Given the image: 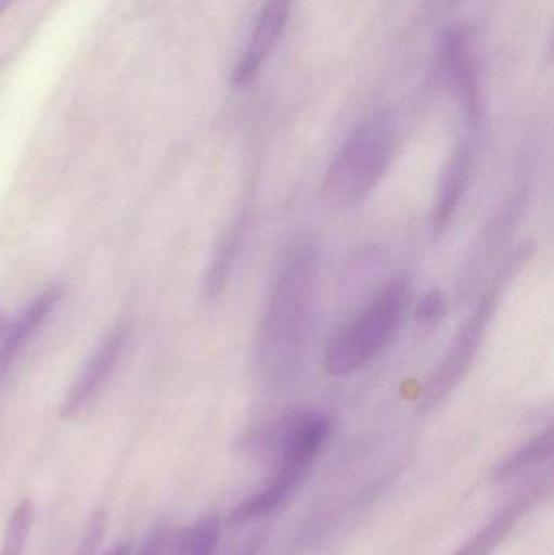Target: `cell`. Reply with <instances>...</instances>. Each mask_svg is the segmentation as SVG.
I'll return each instance as SVG.
<instances>
[{
  "label": "cell",
  "instance_id": "obj_1",
  "mask_svg": "<svg viewBox=\"0 0 554 555\" xmlns=\"http://www.w3.org/2000/svg\"><path fill=\"white\" fill-rule=\"evenodd\" d=\"M318 284V250L296 247L280 269L257 332V369L273 384L292 380L305 361Z\"/></svg>",
  "mask_w": 554,
  "mask_h": 555
},
{
  "label": "cell",
  "instance_id": "obj_2",
  "mask_svg": "<svg viewBox=\"0 0 554 555\" xmlns=\"http://www.w3.org/2000/svg\"><path fill=\"white\" fill-rule=\"evenodd\" d=\"M409 302L410 281L405 276L387 283L332 336L325 349V371L334 377H345L368 367L396 336Z\"/></svg>",
  "mask_w": 554,
  "mask_h": 555
},
{
  "label": "cell",
  "instance_id": "obj_3",
  "mask_svg": "<svg viewBox=\"0 0 554 555\" xmlns=\"http://www.w3.org/2000/svg\"><path fill=\"white\" fill-rule=\"evenodd\" d=\"M396 152L394 130L386 117L361 124L342 146L325 172L322 198L334 210H348L364 201L383 181Z\"/></svg>",
  "mask_w": 554,
  "mask_h": 555
},
{
  "label": "cell",
  "instance_id": "obj_4",
  "mask_svg": "<svg viewBox=\"0 0 554 555\" xmlns=\"http://www.w3.org/2000/svg\"><path fill=\"white\" fill-rule=\"evenodd\" d=\"M500 291L501 286L498 284L488 291L487 296L481 299L480 306L461 326L458 335L449 345L448 351L442 356L441 362L429 375L422 391V408L425 410L446 400L459 387L462 378L474 364L475 358L484 345L485 336H487L488 325L497 310Z\"/></svg>",
  "mask_w": 554,
  "mask_h": 555
},
{
  "label": "cell",
  "instance_id": "obj_5",
  "mask_svg": "<svg viewBox=\"0 0 554 555\" xmlns=\"http://www.w3.org/2000/svg\"><path fill=\"white\" fill-rule=\"evenodd\" d=\"M331 436V420L318 411H298L282 421L273 436V472L305 481Z\"/></svg>",
  "mask_w": 554,
  "mask_h": 555
},
{
  "label": "cell",
  "instance_id": "obj_6",
  "mask_svg": "<svg viewBox=\"0 0 554 555\" xmlns=\"http://www.w3.org/2000/svg\"><path fill=\"white\" fill-rule=\"evenodd\" d=\"M127 338H129V332L126 326L119 325L98 346L96 351L88 359L87 364L72 384L70 390L65 395L61 404L62 417H72L80 413L109 380L111 374L123 358Z\"/></svg>",
  "mask_w": 554,
  "mask_h": 555
},
{
  "label": "cell",
  "instance_id": "obj_7",
  "mask_svg": "<svg viewBox=\"0 0 554 555\" xmlns=\"http://www.w3.org/2000/svg\"><path fill=\"white\" fill-rule=\"evenodd\" d=\"M292 5L293 0H266L250 38L249 48L234 68L231 77L233 85L244 87L257 77L262 62L266 61L285 28Z\"/></svg>",
  "mask_w": 554,
  "mask_h": 555
},
{
  "label": "cell",
  "instance_id": "obj_8",
  "mask_svg": "<svg viewBox=\"0 0 554 555\" xmlns=\"http://www.w3.org/2000/svg\"><path fill=\"white\" fill-rule=\"evenodd\" d=\"M474 158L467 143L455 146L442 169L433 205L431 223L436 234L442 233L461 207L462 198L471 184Z\"/></svg>",
  "mask_w": 554,
  "mask_h": 555
},
{
  "label": "cell",
  "instance_id": "obj_9",
  "mask_svg": "<svg viewBox=\"0 0 554 555\" xmlns=\"http://www.w3.org/2000/svg\"><path fill=\"white\" fill-rule=\"evenodd\" d=\"M550 492L545 486L530 489V491L523 492L519 498L514 499L511 504L504 507L493 520L488 521L474 538L467 541L461 550L454 555H493L494 551L500 547V544L510 537L513 528L516 527L517 521L520 520L524 514L532 507L533 504L543 499V494Z\"/></svg>",
  "mask_w": 554,
  "mask_h": 555
},
{
  "label": "cell",
  "instance_id": "obj_10",
  "mask_svg": "<svg viewBox=\"0 0 554 555\" xmlns=\"http://www.w3.org/2000/svg\"><path fill=\"white\" fill-rule=\"evenodd\" d=\"M61 289L51 287V289L36 297L25 312L20 315L18 322L5 333L0 339V377L9 371L10 364L16 358L23 346L35 335L39 325H42L49 313L52 312L59 300H61Z\"/></svg>",
  "mask_w": 554,
  "mask_h": 555
},
{
  "label": "cell",
  "instance_id": "obj_11",
  "mask_svg": "<svg viewBox=\"0 0 554 555\" xmlns=\"http://www.w3.org/2000/svg\"><path fill=\"white\" fill-rule=\"evenodd\" d=\"M221 540L218 515H205L172 540L171 555H215Z\"/></svg>",
  "mask_w": 554,
  "mask_h": 555
},
{
  "label": "cell",
  "instance_id": "obj_12",
  "mask_svg": "<svg viewBox=\"0 0 554 555\" xmlns=\"http://www.w3.org/2000/svg\"><path fill=\"white\" fill-rule=\"evenodd\" d=\"M553 442V429L550 427L545 433L540 434L536 439L527 442L523 449L514 452L506 462L501 463L497 472H494V481H507V479L520 475V473L526 472V469L542 465L546 460L552 459Z\"/></svg>",
  "mask_w": 554,
  "mask_h": 555
},
{
  "label": "cell",
  "instance_id": "obj_13",
  "mask_svg": "<svg viewBox=\"0 0 554 555\" xmlns=\"http://www.w3.org/2000/svg\"><path fill=\"white\" fill-rule=\"evenodd\" d=\"M33 524H35V504L31 499L26 498L16 505L15 511L10 515L0 555H23Z\"/></svg>",
  "mask_w": 554,
  "mask_h": 555
},
{
  "label": "cell",
  "instance_id": "obj_14",
  "mask_svg": "<svg viewBox=\"0 0 554 555\" xmlns=\"http://www.w3.org/2000/svg\"><path fill=\"white\" fill-rule=\"evenodd\" d=\"M446 312V299L441 291L433 289L420 300L415 317L422 325L433 326L442 319Z\"/></svg>",
  "mask_w": 554,
  "mask_h": 555
},
{
  "label": "cell",
  "instance_id": "obj_15",
  "mask_svg": "<svg viewBox=\"0 0 554 555\" xmlns=\"http://www.w3.org/2000/svg\"><path fill=\"white\" fill-rule=\"evenodd\" d=\"M172 531L168 524H158L150 530L137 555H166L171 550Z\"/></svg>",
  "mask_w": 554,
  "mask_h": 555
},
{
  "label": "cell",
  "instance_id": "obj_16",
  "mask_svg": "<svg viewBox=\"0 0 554 555\" xmlns=\"http://www.w3.org/2000/svg\"><path fill=\"white\" fill-rule=\"evenodd\" d=\"M106 555H132V550L127 544H123V546L114 547Z\"/></svg>",
  "mask_w": 554,
  "mask_h": 555
},
{
  "label": "cell",
  "instance_id": "obj_17",
  "mask_svg": "<svg viewBox=\"0 0 554 555\" xmlns=\"http://www.w3.org/2000/svg\"><path fill=\"white\" fill-rule=\"evenodd\" d=\"M13 2H15V0H0V15H3V13L12 7Z\"/></svg>",
  "mask_w": 554,
  "mask_h": 555
},
{
  "label": "cell",
  "instance_id": "obj_18",
  "mask_svg": "<svg viewBox=\"0 0 554 555\" xmlns=\"http://www.w3.org/2000/svg\"><path fill=\"white\" fill-rule=\"evenodd\" d=\"M5 335V323H3L2 317H0V339Z\"/></svg>",
  "mask_w": 554,
  "mask_h": 555
}]
</instances>
